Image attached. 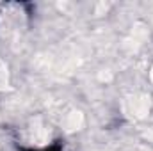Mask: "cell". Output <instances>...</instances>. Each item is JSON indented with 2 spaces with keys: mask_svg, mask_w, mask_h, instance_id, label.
Masks as SVG:
<instances>
[{
  "mask_svg": "<svg viewBox=\"0 0 153 151\" xmlns=\"http://www.w3.org/2000/svg\"><path fill=\"white\" fill-rule=\"evenodd\" d=\"M18 151H64V146L61 142H52L48 146H41V148H25V146H18Z\"/></svg>",
  "mask_w": 153,
  "mask_h": 151,
  "instance_id": "6da1fadb",
  "label": "cell"
}]
</instances>
